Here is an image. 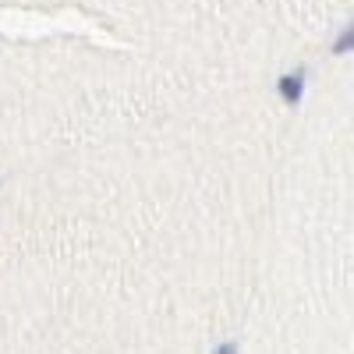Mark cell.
I'll return each mask as SVG.
<instances>
[]
</instances>
